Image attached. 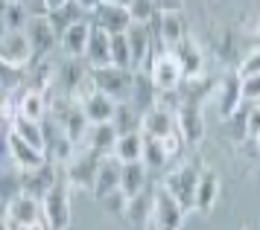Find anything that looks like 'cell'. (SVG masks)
Segmentation results:
<instances>
[{
  "mask_svg": "<svg viewBox=\"0 0 260 230\" xmlns=\"http://www.w3.org/2000/svg\"><path fill=\"white\" fill-rule=\"evenodd\" d=\"M41 213H44L50 230H68L71 227V184H68V178H64V169H61L59 181L53 184V189L41 198Z\"/></svg>",
  "mask_w": 260,
  "mask_h": 230,
  "instance_id": "1",
  "label": "cell"
},
{
  "mask_svg": "<svg viewBox=\"0 0 260 230\" xmlns=\"http://www.w3.org/2000/svg\"><path fill=\"white\" fill-rule=\"evenodd\" d=\"M56 85L61 88V93H64V96H71V99H79V102H82L85 96L94 91L88 61H85V58L68 56V61L56 70Z\"/></svg>",
  "mask_w": 260,
  "mask_h": 230,
  "instance_id": "2",
  "label": "cell"
},
{
  "mask_svg": "<svg viewBox=\"0 0 260 230\" xmlns=\"http://www.w3.org/2000/svg\"><path fill=\"white\" fill-rule=\"evenodd\" d=\"M132 79H135V70H123V67H114V64L91 70V85H94V91L111 96L114 102H129Z\"/></svg>",
  "mask_w": 260,
  "mask_h": 230,
  "instance_id": "3",
  "label": "cell"
},
{
  "mask_svg": "<svg viewBox=\"0 0 260 230\" xmlns=\"http://www.w3.org/2000/svg\"><path fill=\"white\" fill-rule=\"evenodd\" d=\"M100 163H103V155H96L91 149H79L71 161L64 163V178L71 189H94L96 172H100Z\"/></svg>",
  "mask_w": 260,
  "mask_h": 230,
  "instance_id": "4",
  "label": "cell"
},
{
  "mask_svg": "<svg viewBox=\"0 0 260 230\" xmlns=\"http://www.w3.org/2000/svg\"><path fill=\"white\" fill-rule=\"evenodd\" d=\"M176 126L181 131V137L187 143H199L202 134H205V120H202V99L199 96H190V93H181L176 99Z\"/></svg>",
  "mask_w": 260,
  "mask_h": 230,
  "instance_id": "5",
  "label": "cell"
},
{
  "mask_svg": "<svg viewBox=\"0 0 260 230\" xmlns=\"http://www.w3.org/2000/svg\"><path fill=\"white\" fill-rule=\"evenodd\" d=\"M199 166H193V163H184V166H178L173 172L164 178V189L170 196L176 198L178 204L184 210H193V201H196V184H199Z\"/></svg>",
  "mask_w": 260,
  "mask_h": 230,
  "instance_id": "6",
  "label": "cell"
},
{
  "mask_svg": "<svg viewBox=\"0 0 260 230\" xmlns=\"http://www.w3.org/2000/svg\"><path fill=\"white\" fill-rule=\"evenodd\" d=\"M149 76H152L155 88L161 93H170V91H178L181 88V82H184V73H181V64H178V58L170 53V50H161L158 56L152 58V64L146 70Z\"/></svg>",
  "mask_w": 260,
  "mask_h": 230,
  "instance_id": "7",
  "label": "cell"
},
{
  "mask_svg": "<svg viewBox=\"0 0 260 230\" xmlns=\"http://www.w3.org/2000/svg\"><path fill=\"white\" fill-rule=\"evenodd\" d=\"M184 216H187V210L181 207L164 186H158V189H155V204H152L155 230H181L184 227Z\"/></svg>",
  "mask_w": 260,
  "mask_h": 230,
  "instance_id": "8",
  "label": "cell"
},
{
  "mask_svg": "<svg viewBox=\"0 0 260 230\" xmlns=\"http://www.w3.org/2000/svg\"><path fill=\"white\" fill-rule=\"evenodd\" d=\"M24 35H26V41H29V47H32V64L44 61V58L56 50V44H59V35L53 32V26L47 23V18H44V15L29 18Z\"/></svg>",
  "mask_w": 260,
  "mask_h": 230,
  "instance_id": "9",
  "label": "cell"
},
{
  "mask_svg": "<svg viewBox=\"0 0 260 230\" xmlns=\"http://www.w3.org/2000/svg\"><path fill=\"white\" fill-rule=\"evenodd\" d=\"M0 61L21 70L32 67V47H29L24 32H18V29L0 32Z\"/></svg>",
  "mask_w": 260,
  "mask_h": 230,
  "instance_id": "10",
  "label": "cell"
},
{
  "mask_svg": "<svg viewBox=\"0 0 260 230\" xmlns=\"http://www.w3.org/2000/svg\"><path fill=\"white\" fill-rule=\"evenodd\" d=\"M59 175H61V166L53 161L41 163L38 169H26V172H21V193H26V196H32L41 201L53 189V184L59 181Z\"/></svg>",
  "mask_w": 260,
  "mask_h": 230,
  "instance_id": "11",
  "label": "cell"
},
{
  "mask_svg": "<svg viewBox=\"0 0 260 230\" xmlns=\"http://www.w3.org/2000/svg\"><path fill=\"white\" fill-rule=\"evenodd\" d=\"M91 23L106 29L108 35H120L132 26V12L129 6H114V3H100L91 12Z\"/></svg>",
  "mask_w": 260,
  "mask_h": 230,
  "instance_id": "12",
  "label": "cell"
},
{
  "mask_svg": "<svg viewBox=\"0 0 260 230\" xmlns=\"http://www.w3.org/2000/svg\"><path fill=\"white\" fill-rule=\"evenodd\" d=\"M170 53L178 58V64H181V73H184V82L205 76V56H202V50L196 47V41H193L190 35H187V38H181L178 44L170 47Z\"/></svg>",
  "mask_w": 260,
  "mask_h": 230,
  "instance_id": "13",
  "label": "cell"
},
{
  "mask_svg": "<svg viewBox=\"0 0 260 230\" xmlns=\"http://www.w3.org/2000/svg\"><path fill=\"white\" fill-rule=\"evenodd\" d=\"M158 88H155L152 76L146 70H135V79H132V96H129V105L138 111V114H146L149 108L158 105Z\"/></svg>",
  "mask_w": 260,
  "mask_h": 230,
  "instance_id": "14",
  "label": "cell"
},
{
  "mask_svg": "<svg viewBox=\"0 0 260 230\" xmlns=\"http://www.w3.org/2000/svg\"><path fill=\"white\" fill-rule=\"evenodd\" d=\"M219 117L228 120V117H234L240 111V105H243V79H240V73L231 70V73H225V79L219 82Z\"/></svg>",
  "mask_w": 260,
  "mask_h": 230,
  "instance_id": "15",
  "label": "cell"
},
{
  "mask_svg": "<svg viewBox=\"0 0 260 230\" xmlns=\"http://www.w3.org/2000/svg\"><path fill=\"white\" fill-rule=\"evenodd\" d=\"M120 166H123V163H120L114 155L103 158L100 172H96V181H94V189H91L96 201H106L111 193H117L120 189Z\"/></svg>",
  "mask_w": 260,
  "mask_h": 230,
  "instance_id": "16",
  "label": "cell"
},
{
  "mask_svg": "<svg viewBox=\"0 0 260 230\" xmlns=\"http://www.w3.org/2000/svg\"><path fill=\"white\" fill-rule=\"evenodd\" d=\"M85 61L88 67H108L111 64V35L100 26H91V38H88V47H85Z\"/></svg>",
  "mask_w": 260,
  "mask_h": 230,
  "instance_id": "17",
  "label": "cell"
},
{
  "mask_svg": "<svg viewBox=\"0 0 260 230\" xmlns=\"http://www.w3.org/2000/svg\"><path fill=\"white\" fill-rule=\"evenodd\" d=\"M9 161H12L21 172H26V169H38L41 163H47V158H44V151L32 149L26 140H21L15 131H9Z\"/></svg>",
  "mask_w": 260,
  "mask_h": 230,
  "instance_id": "18",
  "label": "cell"
},
{
  "mask_svg": "<svg viewBox=\"0 0 260 230\" xmlns=\"http://www.w3.org/2000/svg\"><path fill=\"white\" fill-rule=\"evenodd\" d=\"M173 128H176V114H173V108H164V105L149 108L141 120L143 134H152V137H158V140H164Z\"/></svg>",
  "mask_w": 260,
  "mask_h": 230,
  "instance_id": "19",
  "label": "cell"
},
{
  "mask_svg": "<svg viewBox=\"0 0 260 230\" xmlns=\"http://www.w3.org/2000/svg\"><path fill=\"white\" fill-rule=\"evenodd\" d=\"M190 35V26H187V18L184 12H161V29H158V41L164 50H170L173 44H178L181 38Z\"/></svg>",
  "mask_w": 260,
  "mask_h": 230,
  "instance_id": "20",
  "label": "cell"
},
{
  "mask_svg": "<svg viewBox=\"0 0 260 230\" xmlns=\"http://www.w3.org/2000/svg\"><path fill=\"white\" fill-rule=\"evenodd\" d=\"M219 198V175L213 169H202L199 172V184H196V201H193V210L199 213H211L213 204Z\"/></svg>",
  "mask_w": 260,
  "mask_h": 230,
  "instance_id": "21",
  "label": "cell"
},
{
  "mask_svg": "<svg viewBox=\"0 0 260 230\" xmlns=\"http://www.w3.org/2000/svg\"><path fill=\"white\" fill-rule=\"evenodd\" d=\"M114 108H117V102H114L111 96H106V93H100V91H91L82 99V111H85V117H88L91 126H96V123H111Z\"/></svg>",
  "mask_w": 260,
  "mask_h": 230,
  "instance_id": "22",
  "label": "cell"
},
{
  "mask_svg": "<svg viewBox=\"0 0 260 230\" xmlns=\"http://www.w3.org/2000/svg\"><path fill=\"white\" fill-rule=\"evenodd\" d=\"M91 26L94 23L88 21H76L73 26H68L64 32H61V50L68 53V56H73V58H82L85 56V47H88V38H91Z\"/></svg>",
  "mask_w": 260,
  "mask_h": 230,
  "instance_id": "23",
  "label": "cell"
},
{
  "mask_svg": "<svg viewBox=\"0 0 260 230\" xmlns=\"http://www.w3.org/2000/svg\"><path fill=\"white\" fill-rule=\"evenodd\" d=\"M44 213H41V201L32 196H26V193H21V196L15 198V201H9V210H6V219L12 221V224H32L36 219H41Z\"/></svg>",
  "mask_w": 260,
  "mask_h": 230,
  "instance_id": "24",
  "label": "cell"
},
{
  "mask_svg": "<svg viewBox=\"0 0 260 230\" xmlns=\"http://www.w3.org/2000/svg\"><path fill=\"white\" fill-rule=\"evenodd\" d=\"M152 204H155V189L143 186L138 196L129 198V207H126V219L135 224V227H146L152 221Z\"/></svg>",
  "mask_w": 260,
  "mask_h": 230,
  "instance_id": "25",
  "label": "cell"
},
{
  "mask_svg": "<svg viewBox=\"0 0 260 230\" xmlns=\"http://www.w3.org/2000/svg\"><path fill=\"white\" fill-rule=\"evenodd\" d=\"M44 18H47V23L53 26V32L61 38V32H64L68 26H73L76 21H85V18H88V12H85L76 0H68V3L59 6V9H50Z\"/></svg>",
  "mask_w": 260,
  "mask_h": 230,
  "instance_id": "26",
  "label": "cell"
},
{
  "mask_svg": "<svg viewBox=\"0 0 260 230\" xmlns=\"http://www.w3.org/2000/svg\"><path fill=\"white\" fill-rule=\"evenodd\" d=\"M146 163L143 161H132V163H123L120 166V193L126 198L138 196L143 186H146Z\"/></svg>",
  "mask_w": 260,
  "mask_h": 230,
  "instance_id": "27",
  "label": "cell"
},
{
  "mask_svg": "<svg viewBox=\"0 0 260 230\" xmlns=\"http://www.w3.org/2000/svg\"><path fill=\"white\" fill-rule=\"evenodd\" d=\"M85 143H88V149H91V151L108 158V155L114 151V143H117V128L111 126V123H96V126L88 128Z\"/></svg>",
  "mask_w": 260,
  "mask_h": 230,
  "instance_id": "28",
  "label": "cell"
},
{
  "mask_svg": "<svg viewBox=\"0 0 260 230\" xmlns=\"http://www.w3.org/2000/svg\"><path fill=\"white\" fill-rule=\"evenodd\" d=\"M18 117L41 123V120L47 117V93H41V91H29V88H24L21 99H18Z\"/></svg>",
  "mask_w": 260,
  "mask_h": 230,
  "instance_id": "29",
  "label": "cell"
},
{
  "mask_svg": "<svg viewBox=\"0 0 260 230\" xmlns=\"http://www.w3.org/2000/svg\"><path fill=\"white\" fill-rule=\"evenodd\" d=\"M120 163H132L141 161L143 155V134L141 131H132V134H120L117 143H114V151H111Z\"/></svg>",
  "mask_w": 260,
  "mask_h": 230,
  "instance_id": "30",
  "label": "cell"
},
{
  "mask_svg": "<svg viewBox=\"0 0 260 230\" xmlns=\"http://www.w3.org/2000/svg\"><path fill=\"white\" fill-rule=\"evenodd\" d=\"M9 131H15L21 140H26L32 149L44 151V126L36 123V120H24V117H15L9 123Z\"/></svg>",
  "mask_w": 260,
  "mask_h": 230,
  "instance_id": "31",
  "label": "cell"
},
{
  "mask_svg": "<svg viewBox=\"0 0 260 230\" xmlns=\"http://www.w3.org/2000/svg\"><path fill=\"white\" fill-rule=\"evenodd\" d=\"M141 120L143 114H138L129 102H117L114 108V117H111V126L117 128V137L120 134H132V131H141Z\"/></svg>",
  "mask_w": 260,
  "mask_h": 230,
  "instance_id": "32",
  "label": "cell"
},
{
  "mask_svg": "<svg viewBox=\"0 0 260 230\" xmlns=\"http://www.w3.org/2000/svg\"><path fill=\"white\" fill-rule=\"evenodd\" d=\"M143 134V131H141ZM141 161L146 163V169H164L167 161H170V155H167L164 143L158 137H152V134H143V155Z\"/></svg>",
  "mask_w": 260,
  "mask_h": 230,
  "instance_id": "33",
  "label": "cell"
},
{
  "mask_svg": "<svg viewBox=\"0 0 260 230\" xmlns=\"http://www.w3.org/2000/svg\"><path fill=\"white\" fill-rule=\"evenodd\" d=\"M21 196V169L9 166V169H0V198L9 204Z\"/></svg>",
  "mask_w": 260,
  "mask_h": 230,
  "instance_id": "34",
  "label": "cell"
},
{
  "mask_svg": "<svg viewBox=\"0 0 260 230\" xmlns=\"http://www.w3.org/2000/svg\"><path fill=\"white\" fill-rule=\"evenodd\" d=\"M29 12L21 6V3H12V0H3V23H6V29H18V32H24L26 23H29Z\"/></svg>",
  "mask_w": 260,
  "mask_h": 230,
  "instance_id": "35",
  "label": "cell"
},
{
  "mask_svg": "<svg viewBox=\"0 0 260 230\" xmlns=\"http://www.w3.org/2000/svg\"><path fill=\"white\" fill-rule=\"evenodd\" d=\"M111 64L114 67H123V70H135L132 67V47H129L126 32L111 35Z\"/></svg>",
  "mask_w": 260,
  "mask_h": 230,
  "instance_id": "36",
  "label": "cell"
},
{
  "mask_svg": "<svg viewBox=\"0 0 260 230\" xmlns=\"http://www.w3.org/2000/svg\"><path fill=\"white\" fill-rule=\"evenodd\" d=\"M24 82H26V70L12 67V64H3V61H0V88H3V93L21 88Z\"/></svg>",
  "mask_w": 260,
  "mask_h": 230,
  "instance_id": "37",
  "label": "cell"
},
{
  "mask_svg": "<svg viewBox=\"0 0 260 230\" xmlns=\"http://www.w3.org/2000/svg\"><path fill=\"white\" fill-rule=\"evenodd\" d=\"M225 123H228V128H231V134H234L237 143L246 140L248 137V108H246V102L240 105V111H237L234 117H228Z\"/></svg>",
  "mask_w": 260,
  "mask_h": 230,
  "instance_id": "38",
  "label": "cell"
},
{
  "mask_svg": "<svg viewBox=\"0 0 260 230\" xmlns=\"http://www.w3.org/2000/svg\"><path fill=\"white\" fill-rule=\"evenodd\" d=\"M129 12H132V21L149 23V18H152L158 9H155L152 0H132V3H129Z\"/></svg>",
  "mask_w": 260,
  "mask_h": 230,
  "instance_id": "39",
  "label": "cell"
},
{
  "mask_svg": "<svg viewBox=\"0 0 260 230\" xmlns=\"http://www.w3.org/2000/svg\"><path fill=\"white\" fill-rule=\"evenodd\" d=\"M237 73H240V79H246V76H260V47L257 50H251V53L240 61Z\"/></svg>",
  "mask_w": 260,
  "mask_h": 230,
  "instance_id": "40",
  "label": "cell"
},
{
  "mask_svg": "<svg viewBox=\"0 0 260 230\" xmlns=\"http://www.w3.org/2000/svg\"><path fill=\"white\" fill-rule=\"evenodd\" d=\"M103 204H106V210L108 213H111V216H117V219H126V207H129V198L123 196V193H111V196L106 198V201H103Z\"/></svg>",
  "mask_w": 260,
  "mask_h": 230,
  "instance_id": "41",
  "label": "cell"
},
{
  "mask_svg": "<svg viewBox=\"0 0 260 230\" xmlns=\"http://www.w3.org/2000/svg\"><path fill=\"white\" fill-rule=\"evenodd\" d=\"M161 143H164L167 155H170V158H176V155H181V149H184V143H187V140L181 137V131H178V126H176L164 140H161Z\"/></svg>",
  "mask_w": 260,
  "mask_h": 230,
  "instance_id": "42",
  "label": "cell"
},
{
  "mask_svg": "<svg viewBox=\"0 0 260 230\" xmlns=\"http://www.w3.org/2000/svg\"><path fill=\"white\" fill-rule=\"evenodd\" d=\"M260 99V76L243 79V102H257Z\"/></svg>",
  "mask_w": 260,
  "mask_h": 230,
  "instance_id": "43",
  "label": "cell"
},
{
  "mask_svg": "<svg viewBox=\"0 0 260 230\" xmlns=\"http://www.w3.org/2000/svg\"><path fill=\"white\" fill-rule=\"evenodd\" d=\"M12 3H21L32 18H38V15H47V6H44V0H12Z\"/></svg>",
  "mask_w": 260,
  "mask_h": 230,
  "instance_id": "44",
  "label": "cell"
},
{
  "mask_svg": "<svg viewBox=\"0 0 260 230\" xmlns=\"http://www.w3.org/2000/svg\"><path fill=\"white\" fill-rule=\"evenodd\" d=\"M158 12H184V0H152Z\"/></svg>",
  "mask_w": 260,
  "mask_h": 230,
  "instance_id": "45",
  "label": "cell"
},
{
  "mask_svg": "<svg viewBox=\"0 0 260 230\" xmlns=\"http://www.w3.org/2000/svg\"><path fill=\"white\" fill-rule=\"evenodd\" d=\"M6 155H9V128L0 131V158H6Z\"/></svg>",
  "mask_w": 260,
  "mask_h": 230,
  "instance_id": "46",
  "label": "cell"
},
{
  "mask_svg": "<svg viewBox=\"0 0 260 230\" xmlns=\"http://www.w3.org/2000/svg\"><path fill=\"white\" fill-rule=\"evenodd\" d=\"M76 3H79V6H82V9L88 12V15H91V12H94L96 6H100V3H103V0H76Z\"/></svg>",
  "mask_w": 260,
  "mask_h": 230,
  "instance_id": "47",
  "label": "cell"
},
{
  "mask_svg": "<svg viewBox=\"0 0 260 230\" xmlns=\"http://www.w3.org/2000/svg\"><path fill=\"white\" fill-rule=\"evenodd\" d=\"M26 230H50V224H47V219L41 216V219H36L32 224H26Z\"/></svg>",
  "mask_w": 260,
  "mask_h": 230,
  "instance_id": "48",
  "label": "cell"
},
{
  "mask_svg": "<svg viewBox=\"0 0 260 230\" xmlns=\"http://www.w3.org/2000/svg\"><path fill=\"white\" fill-rule=\"evenodd\" d=\"M68 0H44V6H47V12L50 9H59V6H64Z\"/></svg>",
  "mask_w": 260,
  "mask_h": 230,
  "instance_id": "49",
  "label": "cell"
},
{
  "mask_svg": "<svg viewBox=\"0 0 260 230\" xmlns=\"http://www.w3.org/2000/svg\"><path fill=\"white\" fill-rule=\"evenodd\" d=\"M6 210H9V204H6V201L0 198V219H6Z\"/></svg>",
  "mask_w": 260,
  "mask_h": 230,
  "instance_id": "50",
  "label": "cell"
},
{
  "mask_svg": "<svg viewBox=\"0 0 260 230\" xmlns=\"http://www.w3.org/2000/svg\"><path fill=\"white\" fill-rule=\"evenodd\" d=\"M103 3H114V6H129L132 0H103Z\"/></svg>",
  "mask_w": 260,
  "mask_h": 230,
  "instance_id": "51",
  "label": "cell"
},
{
  "mask_svg": "<svg viewBox=\"0 0 260 230\" xmlns=\"http://www.w3.org/2000/svg\"><path fill=\"white\" fill-rule=\"evenodd\" d=\"M0 230H9V219H0Z\"/></svg>",
  "mask_w": 260,
  "mask_h": 230,
  "instance_id": "52",
  "label": "cell"
},
{
  "mask_svg": "<svg viewBox=\"0 0 260 230\" xmlns=\"http://www.w3.org/2000/svg\"><path fill=\"white\" fill-rule=\"evenodd\" d=\"M9 230H26L24 224H12V221H9Z\"/></svg>",
  "mask_w": 260,
  "mask_h": 230,
  "instance_id": "53",
  "label": "cell"
},
{
  "mask_svg": "<svg viewBox=\"0 0 260 230\" xmlns=\"http://www.w3.org/2000/svg\"><path fill=\"white\" fill-rule=\"evenodd\" d=\"M254 44L260 47V26H257V32H254Z\"/></svg>",
  "mask_w": 260,
  "mask_h": 230,
  "instance_id": "54",
  "label": "cell"
},
{
  "mask_svg": "<svg viewBox=\"0 0 260 230\" xmlns=\"http://www.w3.org/2000/svg\"><path fill=\"white\" fill-rule=\"evenodd\" d=\"M254 140H257V146H260V131H257V134H254Z\"/></svg>",
  "mask_w": 260,
  "mask_h": 230,
  "instance_id": "55",
  "label": "cell"
},
{
  "mask_svg": "<svg viewBox=\"0 0 260 230\" xmlns=\"http://www.w3.org/2000/svg\"><path fill=\"white\" fill-rule=\"evenodd\" d=\"M240 230H254V227H248V224H246V227H240Z\"/></svg>",
  "mask_w": 260,
  "mask_h": 230,
  "instance_id": "56",
  "label": "cell"
},
{
  "mask_svg": "<svg viewBox=\"0 0 260 230\" xmlns=\"http://www.w3.org/2000/svg\"><path fill=\"white\" fill-rule=\"evenodd\" d=\"M3 96H6V93H3V88H0V99H3Z\"/></svg>",
  "mask_w": 260,
  "mask_h": 230,
  "instance_id": "57",
  "label": "cell"
},
{
  "mask_svg": "<svg viewBox=\"0 0 260 230\" xmlns=\"http://www.w3.org/2000/svg\"><path fill=\"white\" fill-rule=\"evenodd\" d=\"M254 105H257V108H260V99H257V102H254Z\"/></svg>",
  "mask_w": 260,
  "mask_h": 230,
  "instance_id": "58",
  "label": "cell"
},
{
  "mask_svg": "<svg viewBox=\"0 0 260 230\" xmlns=\"http://www.w3.org/2000/svg\"><path fill=\"white\" fill-rule=\"evenodd\" d=\"M208 3H213V0H208Z\"/></svg>",
  "mask_w": 260,
  "mask_h": 230,
  "instance_id": "59",
  "label": "cell"
}]
</instances>
